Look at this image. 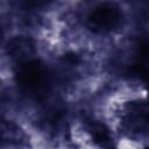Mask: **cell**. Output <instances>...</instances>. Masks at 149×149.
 <instances>
[{
  "label": "cell",
  "instance_id": "1",
  "mask_svg": "<svg viewBox=\"0 0 149 149\" xmlns=\"http://www.w3.org/2000/svg\"><path fill=\"white\" fill-rule=\"evenodd\" d=\"M17 86L30 97L40 98L50 88V74L44 64L36 59L19 63L15 73Z\"/></svg>",
  "mask_w": 149,
  "mask_h": 149
},
{
  "label": "cell",
  "instance_id": "2",
  "mask_svg": "<svg viewBox=\"0 0 149 149\" xmlns=\"http://www.w3.org/2000/svg\"><path fill=\"white\" fill-rule=\"evenodd\" d=\"M123 122L129 132L149 135V101L130 102L126 109Z\"/></svg>",
  "mask_w": 149,
  "mask_h": 149
},
{
  "label": "cell",
  "instance_id": "3",
  "mask_svg": "<svg viewBox=\"0 0 149 149\" xmlns=\"http://www.w3.org/2000/svg\"><path fill=\"white\" fill-rule=\"evenodd\" d=\"M119 8L111 2L97 6L88 16V24L95 31H108L118 26L120 21Z\"/></svg>",
  "mask_w": 149,
  "mask_h": 149
},
{
  "label": "cell",
  "instance_id": "4",
  "mask_svg": "<svg viewBox=\"0 0 149 149\" xmlns=\"http://www.w3.org/2000/svg\"><path fill=\"white\" fill-rule=\"evenodd\" d=\"M7 52L10 58L22 63L30 59L31 55L35 52V48L29 38L19 36V37H14L8 42Z\"/></svg>",
  "mask_w": 149,
  "mask_h": 149
},
{
  "label": "cell",
  "instance_id": "5",
  "mask_svg": "<svg viewBox=\"0 0 149 149\" xmlns=\"http://www.w3.org/2000/svg\"><path fill=\"white\" fill-rule=\"evenodd\" d=\"M88 132L92 135V139L95 143L101 147H111L112 146V137L109 130L104 123L98 121H90L88 122Z\"/></svg>",
  "mask_w": 149,
  "mask_h": 149
},
{
  "label": "cell",
  "instance_id": "6",
  "mask_svg": "<svg viewBox=\"0 0 149 149\" xmlns=\"http://www.w3.org/2000/svg\"><path fill=\"white\" fill-rule=\"evenodd\" d=\"M130 72L134 77L139 78L140 80L149 84V68L144 63H136L130 68Z\"/></svg>",
  "mask_w": 149,
  "mask_h": 149
},
{
  "label": "cell",
  "instance_id": "7",
  "mask_svg": "<svg viewBox=\"0 0 149 149\" xmlns=\"http://www.w3.org/2000/svg\"><path fill=\"white\" fill-rule=\"evenodd\" d=\"M137 55L142 63H149V42H143L139 45Z\"/></svg>",
  "mask_w": 149,
  "mask_h": 149
},
{
  "label": "cell",
  "instance_id": "8",
  "mask_svg": "<svg viewBox=\"0 0 149 149\" xmlns=\"http://www.w3.org/2000/svg\"><path fill=\"white\" fill-rule=\"evenodd\" d=\"M22 1L29 7H38V6L44 5L48 0H22Z\"/></svg>",
  "mask_w": 149,
  "mask_h": 149
}]
</instances>
